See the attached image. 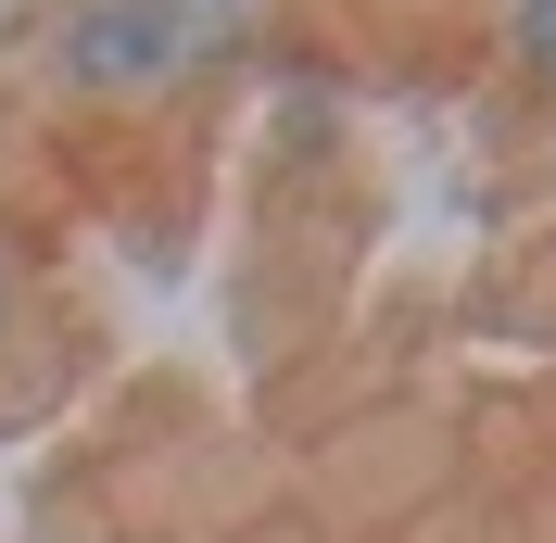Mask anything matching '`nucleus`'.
I'll list each match as a JSON object with an SVG mask.
<instances>
[{
    "label": "nucleus",
    "instance_id": "f257e3e1",
    "mask_svg": "<svg viewBox=\"0 0 556 543\" xmlns=\"http://www.w3.org/2000/svg\"><path fill=\"white\" fill-rule=\"evenodd\" d=\"M266 26H278V0H51L26 26V51H38L51 102L139 114V102L203 89L215 64H241Z\"/></svg>",
    "mask_w": 556,
    "mask_h": 543
},
{
    "label": "nucleus",
    "instance_id": "f03ea898",
    "mask_svg": "<svg viewBox=\"0 0 556 543\" xmlns=\"http://www.w3.org/2000/svg\"><path fill=\"white\" fill-rule=\"evenodd\" d=\"M493 51H506L531 89H556V0H493Z\"/></svg>",
    "mask_w": 556,
    "mask_h": 543
},
{
    "label": "nucleus",
    "instance_id": "7ed1b4c3",
    "mask_svg": "<svg viewBox=\"0 0 556 543\" xmlns=\"http://www.w3.org/2000/svg\"><path fill=\"white\" fill-rule=\"evenodd\" d=\"M38 329V291H26V253H13V240H0V354H13V341Z\"/></svg>",
    "mask_w": 556,
    "mask_h": 543
}]
</instances>
